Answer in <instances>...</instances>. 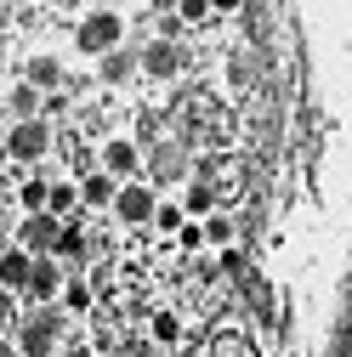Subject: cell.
<instances>
[{
  "instance_id": "20",
  "label": "cell",
  "mask_w": 352,
  "mask_h": 357,
  "mask_svg": "<svg viewBox=\"0 0 352 357\" xmlns=\"http://www.w3.org/2000/svg\"><path fill=\"white\" fill-rule=\"evenodd\" d=\"M176 12H182L188 23H205V17H210V6H205V0H188V6H176Z\"/></svg>"
},
{
  "instance_id": "1",
  "label": "cell",
  "mask_w": 352,
  "mask_h": 357,
  "mask_svg": "<svg viewBox=\"0 0 352 357\" xmlns=\"http://www.w3.org/2000/svg\"><path fill=\"white\" fill-rule=\"evenodd\" d=\"M63 244V221L57 215H23V227H17V250L23 255H57Z\"/></svg>"
},
{
  "instance_id": "14",
  "label": "cell",
  "mask_w": 352,
  "mask_h": 357,
  "mask_svg": "<svg viewBox=\"0 0 352 357\" xmlns=\"http://www.w3.org/2000/svg\"><path fill=\"white\" fill-rule=\"evenodd\" d=\"M63 306H68V312H91V284L68 278V284H63Z\"/></svg>"
},
{
  "instance_id": "23",
  "label": "cell",
  "mask_w": 352,
  "mask_h": 357,
  "mask_svg": "<svg viewBox=\"0 0 352 357\" xmlns=\"http://www.w3.org/2000/svg\"><path fill=\"white\" fill-rule=\"evenodd\" d=\"M63 357H91V346H63Z\"/></svg>"
},
{
  "instance_id": "10",
  "label": "cell",
  "mask_w": 352,
  "mask_h": 357,
  "mask_svg": "<svg viewBox=\"0 0 352 357\" xmlns=\"http://www.w3.org/2000/svg\"><path fill=\"white\" fill-rule=\"evenodd\" d=\"M142 68H148L154 79H170V74H176V46H165V40H154V46L142 52Z\"/></svg>"
},
{
  "instance_id": "15",
  "label": "cell",
  "mask_w": 352,
  "mask_h": 357,
  "mask_svg": "<svg viewBox=\"0 0 352 357\" xmlns=\"http://www.w3.org/2000/svg\"><path fill=\"white\" fill-rule=\"evenodd\" d=\"M34 108H40V91H34V85L23 79L17 91H12V114H23V119H34Z\"/></svg>"
},
{
  "instance_id": "9",
  "label": "cell",
  "mask_w": 352,
  "mask_h": 357,
  "mask_svg": "<svg viewBox=\"0 0 352 357\" xmlns=\"http://www.w3.org/2000/svg\"><path fill=\"white\" fill-rule=\"evenodd\" d=\"M103 170L108 176H131L137 170V142H108L103 148Z\"/></svg>"
},
{
  "instance_id": "17",
  "label": "cell",
  "mask_w": 352,
  "mask_h": 357,
  "mask_svg": "<svg viewBox=\"0 0 352 357\" xmlns=\"http://www.w3.org/2000/svg\"><path fill=\"white\" fill-rule=\"evenodd\" d=\"M182 204H188V215H205V221H210V193H205V182H199V188H188V199H182Z\"/></svg>"
},
{
  "instance_id": "24",
  "label": "cell",
  "mask_w": 352,
  "mask_h": 357,
  "mask_svg": "<svg viewBox=\"0 0 352 357\" xmlns=\"http://www.w3.org/2000/svg\"><path fill=\"white\" fill-rule=\"evenodd\" d=\"M0 357H17V351H12V346H6V340H0Z\"/></svg>"
},
{
  "instance_id": "21",
  "label": "cell",
  "mask_w": 352,
  "mask_h": 357,
  "mask_svg": "<svg viewBox=\"0 0 352 357\" xmlns=\"http://www.w3.org/2000/svg\"><path fill=\"white\" fill-rule=\"evenodd\" d=\"M154 221H159V227H176V221H182V210H176V204H159V215H154Z\"/></svg>"
},
{
  "instance_id": "25",
  "label": "cell",
  "mask_w": 352,
  "mask_h": 357,
  "mask_svg": "<svg viewBox=\"0 0 352 357\" xmlns=\"http://www.w3.org/2000/svg\"><path fill=\"white\" fill-rule=\"evenodd\" d=\"M0 142H6V130H0Z\"/></svg>"
},
{
  "instance_id": "7",
  "label": "cell",
  "mask_w": 352,
  "mask_h": 357,
  "mask_svg": "<svg viewBox=\"0 0 352 357\" xmlns=\"http://www.w3.org/2000/svg\"><path fill=\"white\" fill-rule=\"evenodd\" d=\"M63 289V273H57V261H34V278H29V295L34 301H52Z\"/></svg>"
},
{
  "instance_id": "18",
  "label": "cell",
  "mask_w": 352,
  "mask_h": 357,
  "mask_svg": "<svg viewBox=\"0 0 352 357\" xmlns=\"http://www.w3.org/2000/svg\"><path fill=\"white\" fill-rule=\"evenodd\" d=\"M125 74H131V57H125V52L103 57V79H125Z\"/></svg>"
},
{
  "instance_id": "11",
  "label": "cell",
  "mask_w": 352,
  "mask_h": 357,
  "mask_svg": "<svg viewBox=\"0 0 352 357\" xmlns=\"http://www.w3.org/2000/svg\"><path fill=\"white\" fill-rule=\"evenodd\" d=\"M17 199H23V210H29V215H46V199H52V182H40V176H29V182L17 188Z\"/></svg>"
},
{
  "instance_id": "22",
  "label": "cell",
  "mask_w": 352,
  "mask_h": 357,
  "mask_svg": "<svg viewBox=\"0 0 352 357\" xmlns=\"http://www.w3.org/2000/svg\"><path fill=\"white\" fill-rule=\"evenodd\" d=\"M6 324H12V295L0 289V329H6Z\"/></svg>"
},
{
  "instance_id": "19",
  "label": "cell",
  "mask_w": 352,
  "mask_h": 357,
  "mask_svg": "<svg viewBox=\"0 0 352 357\" xmlns=\"http://www.w3.org/2000/svg\"><path fill=\"white\" fill-rule=\"evenodd\" d=\"M228 233H233V227H228L222 215H210V221H205V244H228Z\"/></svg>"
},
{
  "instance_id": "6",
  "label": "cell",
  "mask_w": 352,
  "mask_h": 357,
  "mask_svg": "<svg viewBox=\"0 0 352 357\" xmlns=\"http://www.w3.org/2000/svg\"><path fill=\"white\" fill-rule=\"evenodd\" d=\"M57 318H34V324H23V357H52V346H57Z\"/></svg>"
},
{
  "instance_id": "5",
  "label": "cell",
  "mask_w": 352,
  "mask_h": 357,
  "mask_svg": "<svg viewBox=\"0 0 352 357\" xmlns=\"http://www.w3.org/2000/svg\"><path fill=\"white\" fill-rule=\"evenodd\" d=\"M29 278H34V255H23L17 244L0 255V289L6 295H17V289H29Z\"/></svg>"
},
{
  "instance_id": "4",
  "label": "cell",
  "mask_w": 352,
  "mask_h": 357,
  "mask_svg": "<svg viewBox=\"0 0 352 357\" xmlns=\"http://www.w3.org/2000/svg\"><path fill=\"white\" fill-rule=\"evenodd\" d=\"M114 210H119V221L142 227V221H154V215H159V199H154L142 182H125V188H119V199H114Z\"/></svg>"
},
{
  "instance_id": "16",
  "label": "cell",
  "mask_w": 352,
  "mask_h": 357,
  "mask_svg": "<svg viewBox=\"0 0 352 357\" xmlns=\"http://www.w3.org/2000/svg\"><path fill=\"white\" fill-rule=\"evenodd\" d=\"M176 335H182V324H176V312H159V318H154V340H159V346H170Z\"/></svg>"
},
{
  "instance_id": "13",
  "label": "cell",
  "mask_w": 352,
  "mask_h": 357,
  "mask_svg": "<svg viewBox=\"0 0 352 357\" xmlns=\"http://www.w3.org/2000/svg\"><path fill=\"white\" fill-rule=\"evenodd\" d=\"M74 204H80V188L74 182H63V188H52V199H46V215H74Z\"/></svg>"
},
{
  "instance_id": "12",
  "label": "cell",
  "mask_w": 352,
  "mask_h": 357,
  "mask_svg": "<svg viewBox=\"0 0 352 357\" xmlns=\"http://www.w3.org/2000/svg\"><path fill=\"white\" fill-rule=\"evenodd\" d=\"M63 79V63L57 57H34L29 63V85H34V91H46V85H57Z\"/></svg>"
},
{
  "instance_id": "2",
  "label": "cell",
  "mask_w": 352,
  "mask_h": 357,
  "mask_svg": "<svg viewBox=\"0 0 352 357\" xmlns=\"http://www.w3.org/2000/svg\"><path fill=\"white\" fill-rule=\"evenodd\" d=\"M119 34H125V23H119V12H91L80 23V52H108L114 57V46H119Z\"/></svg>"
},
{
  "instance_id": "3",
  "label": "cell",
  "mask_w": 352,
  "mask_h": 357,
  "mask_svg": "<svg viewBox=\"0 0 352 357\" xmlns=\"http://www.w3.org/2000/svg\"><path fill=\"white\" fill-rule=\"evenodd\" d=\"M40 153H46V125H40V119H17V125L6 130V159L34 165Z\"/></svg>"
},
{
  "instance_id": "8",
  "label": "cell",
  "mask_w": 352,
  "mask_h": 357,
  "mask_svg": "<svg viewBox=\"0 0 352 357\" xmlns=\"http://www.w3.org/2000/svg\"><path fill=\"white\" fill-rule=\"evenodd\" d=\"M80 199L85 204H114L119 199V182H114L108 170H97V176H85V182H80Z\"/></svg>"
}]
</instances>
